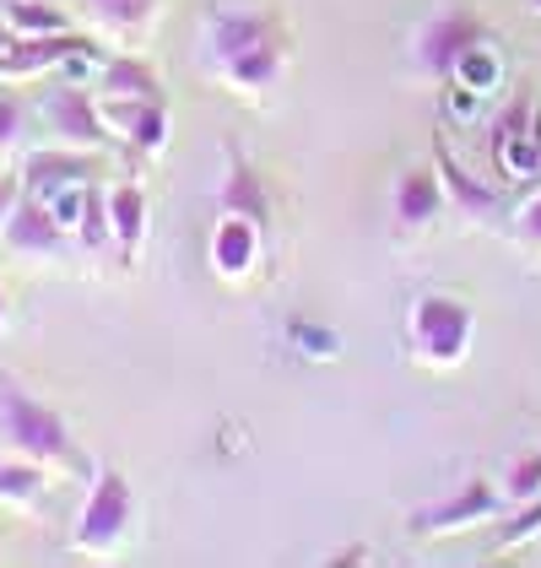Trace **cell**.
I'll return each mask as SVG.
<instances>
[{
  "mask_svg": "<svg viewBox=\"0 0 541 568\" xmlns=\"http://www.w3.org/2000/svg\"><path fill=\"white\" fill-rule=\"evenodd\" d=\"M0 444H11L17 455L28 460H54V466H76V444H71V428L65 417L39 400L17 374L0 368Z\"/></svg>",
  "mask_w": 541,
  "mask_h": 568,
  "instance_id": "6da1fadb",
  "label": "cell"
},
{
  "mask_svg": "<svg viewBox=\"0 0 541 568\" xmlns=\"http://www.w3.org/2000/svg\"><path fill=\"white\" fill-rule=\"evenodd\" d=\"M471 320L477 308L460 293H422L406 314V352L422 368H460L471 352Z\"/></svg>",
  "mask_w": 541,
  "mask_h": 568,
  "instance_id": "7a4b0ae2",
  "label": "cell"
},
{
  "mask_svg": "<svg viewBox=\"0 0 541 568\" xmlns=\"http://www.w3.org/2000/svg\"><path fill=\"white\" fill-rule=\"evenodd\" d=\"M131 520H135V493H131V481H125V471L98 466L88 504H82L76 530H71V547L76 552H109V547H120L131 536Z\"/></svg>",
  "mask_w": 541,
  "mask_h": 568,
  "instance_id": "3957f363",
  "label": "cell"
},
{
  "mask_svg": "<svg viewBox=\"0 0 541 568\" xmlns=\"http://www.w3.org/2000/svg\"><path fill=\"white\" fill-rule=\"evenodd\" d=\"M493 163L503 184L541 190V103L537 98H514L503 114H493Z\"/></svg>",
  "mask_w": 541,
  "mask_h": 568,
  "instance_id": "277c9868",
  "label": "cell"
},
{
  "mask_svg": "<svg viewBox=\"0 0 541 568\" xmlns=\"http://www.w3.org/2000/svg\"><path fill=\"white\" fill-rule=\"evenodd\" d=\"M503 487H493L488 477H471L460 481L445 504H428V509H417L406 530L411 536H439V530H471V525H493L503 520Z\"/></svg>",
  "mask_w": 541,
  "mask_h": 568,
  "instance_id": "5b68a950",
  "label": "cell"
},
{
  "mask_svg": "<svg viewBox=\"0 0 541 568\" xmlns=\"http://www.w3.org/2000/svg\"><path fill=\"white\" fill-rule=\"evenodd\" d=\"M477 39H488V28L471 17V11H433L422 28H417V65L422 71H455V60L466 54V49L477 44Z\"/></svg>",
  "mask_w": 541,
  "mask_h": 568,
  "instance_id": "8992f818",
  "label": "cell"
},
{
  "mask_svg": "<svg viewBox=\"0 0 541 568\" xmlns=\"http://www.w3.org/2000/svg\"><path fill=\"white\" fill-rule=\"evenodd\" d=\"M44 120H49V131H54V135L82 141V146H109V141H114L109 120H103V109H98V103H92L76 82H65V88L49 92V98H44Z\"/></svg>",
  "mask_w": 541,
  "mask_h": 568,
  "instance_id": "52a82bcc",
  "label": "cell"
},
{
  "mask_svg": "<svg viewBox=\"0 0 541 568\" xmlns=\"http://www.w3.org/2000/svg\"><path fill=\"white\" fill-rule=\"evenodd\" d=\"M223 158H227V179H223L217 206L233 212V217H249L255 227H270V195H266V184H261V174L249 169V158L238 152V141H227Z\"/></svg>",
  "mask_w": 541,
  "mask_h": 568,
  "instance_id": "ba28073f",
  "label": "cell"
},
{
  "mask_svg": "<svg viewBox=\"0 0 541 568\" xmlns=\"http://www.w3.org/2000/svg\"><path fill=\"white\" fill-rule=\"evenodd\" d=\"M433 169H439V179H445V201H455L466 217L493 222L498 212H503V195H498V190H488L482 179H477L466 163H460V158H455L450 146H433Z\"/></svg>",
  "mask_w": 541,
  "mask_h": 568,
  "instance_id": "9c48e42d",
  "label": "cell"
},
{
  "mask_svg": "<svg viewBox=\"0 0 541 568\" xmlns=\"http://www.w3.org/2000/svg\"><path fill=\"white\" fill-rule=\"evenodd\" d=\"M276 33V17L270 11H212L206 17V54L212 60H233L249 44H261Z\"/></svg>",
  "mask_w": 541,
  "mask_h": 568,
  "instance_id": "30bf717a",
  "label": "cell"
},
{
  "mask_svg": "<svg viewBox=\"0 0 541 568\" xmlns=\"http://www.w3.org/2000/svg\"><path fill=\"white\" fill-rule=\"evenodd\" d=\"M6 244L22 250V255H54L65 244V227L54 222V212H49L39 195H22L17 212L6 217Z\"/></svg>",
  "mask_w": 541,
  "mask_h": 568,
  "instance_id": "8fae6325",
  "label": "cell"
},
{
  "mask_svg": "<svg viewBox=\"0 0 541 568\" xmlns=\"http://www.w3.org/2000/svg\"><path fill=\"white\" fill-rule=\"evenodd\" d=\"M261 233H266V227H255L249 217L223 212L217 233H212V265H217V276H233V282L249 276L255 261H261Z\"/></svg>",
  "mask_w": 541,
  "mask_h": 568,
  "instance_id": "7c38bea8",
  "label": "cell"
},
{
  "mask_svg": "<svg viewBox=\"0 0 541 568\" xmlns=\"http://www.w3.org/2000/svg\"><path fill=\"white\" fill-rule=\"evenodd\" d=\"M92 49L88 39H76V33H39V39H17V44L0 54V77H33V71H44L54 60H71V54H82Z\"/></svg>",
  "mask_w": 541,
  "mask_h": 568,
  "instance_id": "4fadbf2b",
  "label": "cell"
},
{
  "mask_svg": "<svg viewBox=\"0 0 541 568\" xmlns=\"http://www.w3.org/2000/svg\"><path fill=\"white\" fill-rule=\"evenodd\" d=\"M445 212V179L439 169H406L396 179V222L401 227H422Z\"/></svg>",
  "mask_w": 541,
  "mask_h": 568,
  "instance_id": "5bb4252c",
  "label": "cell"
},
{
  "mask_svg": "<svg viewBox=\"0 0 541 568\" xmlns=\"http://www.w3.org/2000/svg\"><path fill=\"white\" fill-rule=\"evenodd\" d=\"M92 179V163L88 158H76V152H33L28 158V169H22V184H28V195H54L60 184H88Z\"/></svg>",
  "mask_w": 541,
  "mask_h": 568,
  "instance_id": "9a60e30c",
  "label": "cell"
},
{
  "mask_svg": "<svg viewBox=\"0 0 541 568\" xmlns=\"http://www.w3.org/2000/svg\"><path fill=\"white\" fill-rule=\"evenodd\" d=\"M109 227H114L120 255L135 261V250L146 239V195H141V184H114L109 190Z\"/></svg>",
  "mask_w": 541,
  "mask_h": 568,
  "instance_id": "2e32d148",
  "label": "cell"
},
{
  "mask_svg": "<svg viewBox=\"0 0 541 568\" xmlns=\"http://www.w3.org/2000/svg\"><path fill=\"white\" fill-rule=\"evenodd\" d=\"M223 71H227V82H233V88L261 92V88H270V82L282 77V49L270 44V39H261V44H249L244 54L223 60Z\"/></svg>",
  "mask_w": 541,
  "mask_h": 568,
  "instance_id": "e0dca14e",
  "label": "cell"
},
{
  "mask_svg": "<svg viewBox=\"0 0 541 568\" xmlns=\"http://www.w3.org/2000/svg\"><path fill=\"white\" fill-rule=\"evenodd\" d=\"M503 71H509V65H503V54H498V44L493 39H477V44L466 49V54H460V60H455V82H466V88H477V92H488V98H493L498 88H503Z\"/></svg>",
  "mask_w": 541,
  "mask_h": 568,
  "instance_id": "ac0fdd59",
  "label": "cell"
},
{
  "mask_svg": "<svg viewBox=\"0 0 541 568\" xmlns=\"http://www.w3.org/2000/svg\"><path fill=\"white\" fill-rule=\"evenodd\" d=\"M0 17L17 39H39V33H71V22L44 6V0H0Z\"/></svg>",
  "mask_w": 541,
  "mask_h": 568,
  "instance_id": "d6986e66",
  "label": "cell"
},
{
  "mask_svg": "<svg viewBox=\"0 0 541 568\" xmlns=\"http://www.w3.org/2000/svg\"><path fill=\"white\" fill-rule=\"evenodd\" d=\"M103 98H163V82L141 60H109L103 65Z\"/></svg>",
  "mask_w": 541,
  "mask_h": 568,
  "instance_id": "ffe728a7",
  "label": "cell"
},
{
  "mask_svg": "<svg viewBox=\"0 0 541 568\" xmlns=\"http://www.w3.org/2000/svg\"><path fill=\"white\" fill-rule=\"evenodd\" d=\"M125 135H131V146L141 152V158L163 152V141H169V103H163V98H146V103H135V114H131V125H125Z\"/></svg>",
  "mask_w": 541,
  "mask_h": 568,
  "instance_id": "44dd1931",
  "label": "cell"
},
{
  "mask_svg": "<svg viewBox=\"0 0 541 568\" xmlns=\"http://www.w3.org/2000/svg\"><path fill=\"white\" fill-rule=\"evenodd\" d=\"M445 120L460 125V131H477V125H493V98L477 88H466V82H455L450 77V92H445Z\"/></svg>",
  "mask_w": 541,
  "mask_h": 568,
  "instance_id": "7402d4cb",
  "label": "cell"
},
{
  "mask_svg": "<svg viewBox=\"0 0 541 568\" xmlns=\"http://www.w3.org/2000/svg\"><path fill=\"white\" fill-rule=\"evenodd\" d=\"M44 493V471L39 460H0V504H33Z\"/></svg>",
  "mask_w": 541,
  "mask_h": 568,
  "instance_id": "603a6c76",
  "label": "cell"
},
{
  "mask_svg": "<svg viewBox=\"0 0 541 568\" xmlns=\"http://www.w3.org/2000/svg\"><path fill=\"white\" fill-rule=\"evenodd\" d=\"M92 17L103 22V28H120V33H131V28H141L152 11H157V0H82Z\"/></svg>",
  "mask_w": 541,
  "mask_h": 568,
  "instance_id": "cb8c5ba5",
  "label": "cell"
},
{
  "mask_svg": "<svg viewBox=\"0 0 541 568\" xmlns=\"http://www.w3.org/2000/svg\"><path fill=\"white\" fill-rule=\"evenodd\" d=\"M537 530H541V493H537V498H525V504H514V515H509V520H498L493 547H498V552H509V547L531 541Z\"/></svg>",
  "mask_w": 541,
  "mask_h": 568,
  "instance_id": "d4e9b609",
  "label": "cell"
},
{
  "mask_svg": "<svg viewBox=\"0 0 541 568\" xmlns=\"http://www.w3.org/2000/svg\"><path fill=\"white\" fill-rule=\"evenodd\" d=\"M287 347H298L304 357H319V363H325V357L341 352V336L315 325V320H287Z\"/></svg>",
  "mask_w": 541,
  "mask_h": 568,
  "instance_id": "484cf974",
  "label": "cell"
},
{
  "mask_svg": "<svg viewBox=\"0 0 541 568\" xmlns=\"http://www.w3.org/2000/svg\"><path fill=\"white\" fill-rule=\"evenodd\" d=\"M76 239H82V250H103L114 239V227H109V195H98L92 184H88V206L76 217Z\"/></svg>",
  "mask_w": 541,
  "mask_h": 568,
  "instance_id": "4316f807",
  "label": "cell"
},
{
  "mask_svg": "<svg viewBox=\"0 0 541 568\" xmlns=\"http://www.w3.org/2000/svg\"><path fill=\"white\" fill-rule=\"evenodd\" d=\"M537 493H541V449L509 460V471H503V498H509V504H525V498H537Z\"/></svg>",
  "mask_w": 541,
  "mask_h": 568,
  "instance_id": "83f0119b",
  "label": "cell"
},
{
  "mask_svg": "<svg viewBox=\"0 0 541 568\" xmlns=\"http://www.w3.org/2000/svg\"><path fill=\"white\" fill-rule=\"evenodd\" d=\"M44 206L54 212V222H60V227H76L82 206H88V184H60L54 195H44Z\"/></svg>",
  "mask_w": 541,
  "mask_h": 568,
  "instance_id": "f1b7e54d",
  "label": "cell"
},
{
  "mask_svg": "<svg viewBox=\"0 0 541 568\" xmlns=\"http://www.w3.org/2000/svg\"><path fill=\"white\" fill-rule=\"evenodd\" d=\"M22 131V98L17 92H0V146H11Z\"/></svg>",
  "mask_w": 541,
  "mask_h": 568,
  "instance_id": "f546056e",
  "label": "cell"
},
{
  "mask_svg": "<svg viewBox=\"0 0 541 568\" xmlns=\"http://www.w3.org/2000/svg\"><path fill=\"white\" fill-rule=\"evenodd\" d=\"M17 201H22V184L11 174H0V227H6V217L17 212Z\"/></svg>",
  "mask_w": 541,
  "mask_h": 568,
  "instance_id": "4dcf8cb0",
  "label": "cell"
},
{
  "mask_svg": "<svg viewBox=\"0 0 541 568\" xmlns=\"http://www.w3.org/2000/svg\"><path fill=\"white\" fill-rule=\"evenodd\" d=\"M520 233H525V239H537V244H541V195H531V206L520 212Z\"/></svg>",
  "mask_w": 541,
  "mask_h": 568,
  "instance_id": "1f68e13d",
  "label": "cell"
},
{
  "mask_svg": "<svg viewBox=\"0 0 541 568\" xmlns=\"http://www.w3.org/2000/svg\"><path fill=\"white\" fill-rule=\"evenodd\" d=\"M17 44V33H11V28H6V22H0V54H6V49Z\"/></svg>",
  "mask_w": 541,
  "mask_h": 568,
  "instance_id": "d6a6232c",
  "label": "cell"
},
{
  "mask_svg": "<svg viewBox=\"0 0 541 568\" xmlns=\"http://www.w3.org/2000/svg\"><path fill=\"white\" fill-rule=\"evenodd\" d=\"M0 320H6V293H0Z\"/></svg>",
  "mask_w": 541,
  "mask_h": 568,
  "instance_id": "836d02e7",
  "label": "cell"
},
{
  "mask_svg": "<svg viewBox=\"0 0 541 568\" xmlns=\"http://www.w3.org/2000/svg\"><path fill=\"white\" fill-rule=\"evenodd\" d=\"M537 6H541V0H537Z\"/></svg>",
  "mask_w": 541,
  "mask_h": 568,
  "instance_id": "e575fe53",
  "label": "cell"
}]
</instances>
